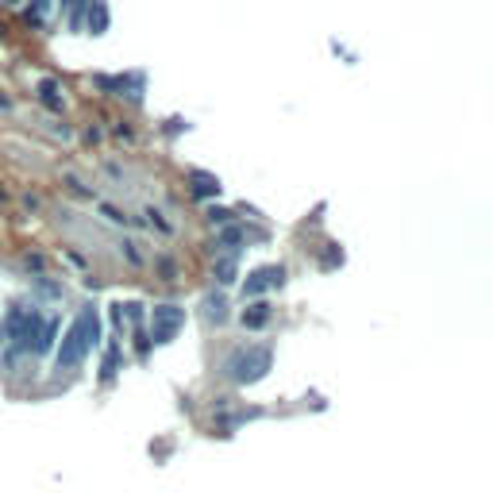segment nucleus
I'll return each mask as SVG.
<instances>
[{
  "instance_id": "nucleus-15",
  "label": "nucleus",
  "mask_w": 493,
  "mask_h": 493,
  "mask_svg": "<svg viewBox=\"0 0 493 493\" xmlns=\"http://www.w3.org/2000/svg\"><path fill=\"white\" fill-rule=\"evenodd\" d=\"M232 216H235V212H232V208H224V204H208V208H204V220L212 224V227L232 224Z\"/></svg>"
},
{
  "instance_id": "nucleus-20",
  "label": "nucleus",
  "mask_w": 493,
  "mask_h": 493,
  "mask_svg": "<svg viewBox=\"0 0 493 493\" xmlns=\"http://www.w3.org/2000/svg\"><path fill=\"white\" fill-rule=\"evenodd\" d=\"M0 347H4V328H0Z\"/></svg>"
},
{
  "instance_id": "nucleus-14",
  "label": "nucleus",
  "mask_w": 493,
  "mask_h": 493,
  "mask_svg": "<svg viewBox=\"0 0 493 493\" xmlns=\"http://www.w3.org/2000/svg\"><path fill=\"white\" fill-rule=\"evenodd\" d=\"M343 266V251H339V243H324V254H320V270H336Z\"/></svg>"
},
{
  "instance_id": "nucleus-7",
  "label": "nucleus",
  "mask_w": 493,
  "mask_h": 493,
  "mask_svg": "<svg viewBox=\"0 0 493 493\" xmlns=\"http://www.w3.org/2000/svg\"><path fill=\"white\" fill-rule=\"evenodd\" d=\"M85 27L89 35H104L112 27V12H108V0H85Z\"/></svg>"
},
{
  "instance_id": "nucleus-9",
  "label": "nucleus",
  "mask_w": 493,
  "mask_h": 493,
  "mask_svg": "<svg viewBox=\"0 0 493 493\" xmlns=\"http://www.w3.org/2000/svg\"><path fill=\"white\" fill-rule=\"evenodd\" d=\"M35 93H39V100L46 104L51 112H62L66 108V97H62V85L54 81V78H43L39 85H35Z\"/></svg>"
},
{
  "instance_id": "nucleus-12",
  "label": "nucleus",
  "mask_w": 493,
  "mask_h": 493,
  "mask_svg": "<svg viewBox=\"0 0 493 493\" xmlns=\"http://www.w3.org/2000/svg\"><path fill=\"white\" fill-rule=\"evenodd\" d=\"M51 8H54V0H31V4L24 8V20L31 27H43L46 16H51Z\"/></svg>"
},
{
  "instance_id": "nucleus-16",
  "label": "nucleus",
  "mask_w": 493,
  "mask_h": 493,
  "mask_svg": "<svg viewBox=\"0 0 493 493\" xmlns=\"http://www.w3.org/2000/svg\"><path fill=\"white\" fill-rule=\"evenodd\" d=\"M31 286L39 297H51V301H62V286L58 281H51V278H31Z\"/></svg>"
},
{
  "instance_id": "nucleus-6",
  "label": "nucleus",
  "mask_w": 493,
  "mask_h": 493,
  "mask_svg": "<svg viewBox=\"0 0 493 493\" xmlns=\"http://www.w3.org/2000/svg\"><path fill=\"white\" fill-rule=\"evenodd\" d=\"M185 182H189V193L197 197V201H212V197H220V177L216 174H204V170H189L185 174Z\"/></svg>"
},
{
  "instance_id": "nucleus-3",
  "label": "nucleus",
  "mask_w": 493,
  "mask_h": 493,
  "mask_svg": "<svg viewBox=\"0 0 493 493\" xmlns=\"http://www.w3.org/2000/svg\"><path fill=\"white\" fill-rule=\"evenodd\" d=\"M185 328V308L182 305H155L150 308V343H158V347H166V343H174L177 339V331Z\"/></svg>"
},
{
  "instance_id": "nucleus-11",
  "label": "nucleus",
  "mask_w": 493,
  "mask_h": 493,
  "mask_svg": "<svg viewBox=\"0 0 493 493\" xmlns=\"http://www.w3.org/2000/svg\"><path fill=\"white\" fill-rule=\"evenodd\" d=\"M204 316L212 320V324H224L227 320V297L224 293H208L204 297Z\"/></svg>"
},
{
  "instance_id": "nucleus-13",
  "label": "nucleus",
  "mask_w": 493,
  "mask_h": 493,
  "mask_svg": "<svg viewBox=\"0 0 493 493\" xmlns=\"http://www.w3.org/2000/svg\"><path fill=\"white\" fill-rule=\"evenodd\" d=\"M120 370V343H108V355H104V366H100V378L104 382H112Z\"/></svg>"
},
{
  "instance_id": "nucleus-5",
  "label": "nucleus",
  "mask_w": 493,
  "mask_h": 493,
  "mask_svg": "<svg viewBox=\"0 0 493 493\" xmlns=\"http://www.w3.org/2000/svg\"><path fill=\"white\" fill-rule=\"evenodd\" d=\"M281 286H286V266H259V270L246 274L243 297L251 301V297H262L266 289H281Z\"/></svg>"
},
{
  "instance_id": "nucleus-18",
  "label": "nucleus",
  "mask_w": 493,
  "mask_h": 493,
  "mask_svg": "<svg viewBox=\"0 0 493 493\" xmlns=\"http://www.w3.org/2000/svg\"><path fill=\"white\" fill-rule=\"evenodd\" d=\"M27 270L39 274V270H43V254H27Z\"/></svg>"
},
{
  "instance_id": "nucleus-1",
  "label": "nucleus",
  "mask_w": 493,
  "mask_h": 493,
  "mask_svg": "<svg viewBox=\"0 0 493 493\" xmlns=\"http://www.w3.org/2000/svg\"><path fill=\"white\" fill-rule=\"evenodd\" d=\"M100 343V316H97V308L93 305H85L78 312V320L70 324V331H66V339H62V347H58V370H73L78 363H85V355H89L93 347Z\"/></svg>"
},
{
  "instance_id": "nucleus-19",
  "label": "nucleus",
  "mask_w": 493,
  "mask_h": 493,
  "mask_svg": "<svg viewBox=\"0 0 493 493\" xmlns=\"http://www.w3.org/2000/svg\"><path fill=\"white\" fill-rule=\"evenodd\" d=\"M4 4H24V0H4Z\"/></svg>"
},
{
  "instance_id": "nucleus-10",
  "label": "nucleus",
  "mask_w": 493,
  "mask_h": 493,
  "mask_svg": "<svg viewBox=\"0 0 493 493\" xmlns=\"http://www.w3.org/2000/svg\"><path fill=\"white\" fill-rule=\"evenodd\" d=\"M235 278H239V259H235V254L216 259V281H220V286H235Z\"/></svg>"
},
{
  "instance_id": "nucleus-2",
  "label": "nucleus",
  "mask_w": 493,
  "mask_h": 493,
  "mask_svg": "<svg viewBox=\"0 0 493 493\" xmlns=\"http://www.w3.org/2000/svg\"><path fill=\"white\" fill-rule=\"evenodd\" d=\"M270 363H274V351H270V347H262V343H243V347H235L232 355L224 358L220 374L232 378V382H239V385H254V382H262V378H266Z\"/></svg>"
},
{
  "instance_id": "nucleus-8",
  "label": "nucleus",
  "mask_w": 493,
  "mask_h": 493,
  "mask_svg": "<svg viewBox=\"0 0 493 493\" xmlns=\"http://www.w3.org/2000/svg\"><path fill=\"white\" fill-rule=\"evenodd\" d=\"M270 316H274L270 301H254V297H251V305H246V312H243V328L259 331V328L270 324Z\"/></svg>"
},
{
  "instance_id": "nucleus-17",
  "label": "nucleus",
  "mask_w": 493,
  "mask_h": 493,
  "mask_svg": "<svg viewBox=\"0 0 493 493\" xmlns=\"http://www.w3.org/2000/svg\"><path fill=\"white\" fill-rule=\"evenodd\" d=\"M123 254H128V262H131V266H143V254L135 251V243H131V239H123Z\"/></svg>"
},
{
  "instance_id": "nucleus-4",
  "label": "nucleus",
  "mask_w": 493,
  "mask_h": 493,
  "mask_svg": "<svg viewBox=\"0 0 493 493\" xmlns=\"http://www.w3.org/2000/svg\"><path fill=\"white\" fill-rule=\"evenodd\" d=\"M97 89H104L108 97H128L131 104H143L147 93V73L143 70H131V73H97Z\"/></svg>"
}]
</instances>
